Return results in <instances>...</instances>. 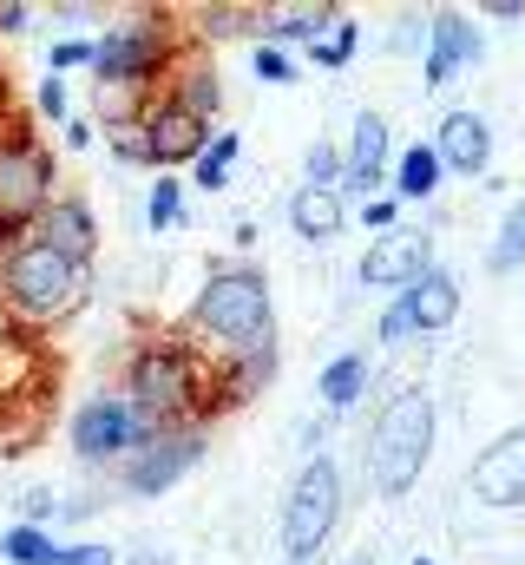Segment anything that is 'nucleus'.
Listing matches in <instances>:
<instances>
[{"label": "nucleus", "mask_w": 525, "mask_h": 565, "mask_svg": "<svg viewBox=\"0 0 525 565\" xmlns=\"http://www.w3.org/2000/svg\"><path fill=\"white\" fill-rule=\"evenodd\" d=\"M362 224L382 237V231H394V224H400V204H394L388 191H382V198H368V204H362Z\"/></svg>", "instance_id": "36"}, {"label": "nucleus", "mask_w": 525, "mask_h": 565, "mask_svg": "<svg viewBox=\"0 0 525 565\" xmlns=\"http://www.w3.org/2000/svg\"><path fill=\"white\" fill-rule=\"evenodd\" d=\"M164 93H171V99H178L184 113H197L204 126H211V119H217V106H224V86H217V66H211V60H191V53H184V66L171 73V86H164Z\"/></svg>", "instance_id": "19"}, {"label": "nucleus", "mask_w": 525, "mask_h": 565, "mask_svg": "<svg viewBox=\"0 0 525 565\" xmlns=\"http://www.w3.org/2000/svg\"><path fill=\"white\" fill-rule=\"evenodd\" d=\"M113 158H119V164H144V145H138V132L113 139Z\"/></svg>", "instance_id": "41"}, {"label": "nucleus", "mask_w": 525, "mask_h": 565, "mask_svg": "<svg viewBox=\"0 0 525 565\" xmlns=\"http://www.w3.org/2000/svg\"><path fill=\"white\" fill-rule=\"evenodd\" d=\"M480 13H486V20H500V26H513V20H525V0H486Z\"/></svg>", "instance_id": "39"}, {"label": "nucleus", "mask_w": 525, "mask_h": 565, "mask_svg": "<svg viewBox=\"0 0 525 565\" xmlns=\"http://www.w3.org/2000/svg\"><path fill=\"white\" fill-rule=\"evenodd\" d=\"M480 60V26L460 13V7H440V13H427V93H440L453 73H467Z\"/></svg>", "instance_id": "15"}, {"label": "nucleus", "mask_w": 525, "mask_h": 565, "mask_svg": "<svg viewBox=\"0 0 525 565\" xmlns=\"http://www.w3.org/2000/svg\"><path fill=\"white\" fill-rule=\"evenodd\" d=\"M315 395H322V408H329V415H349V408L368 395V355H355V349H349V355H335V362L322 369V388H315Z\"/></svg>", "instance_id": "21"}, {"label": "nucleus", "mask_w": 525, "mask_h": 565, "mask_svg": "<svg viewBox=\"0 0 525 565\" xmlns=\"http://www.w3.org/2000/svg\"><path fill=\"white\" fill-rule=\"evenodd\" d=\"M60 513V500L46 493V487H33V493H20V526H40L46 533V520Z\"/></svg>", "instance_id": "34"}, {"label": "nucleus", "mask_w": 525, "mask_h": 565, "mask_svg": "<svg viewBox=\"0 0 525 565\" xmlns=\"http://www.w3.org/2000/svg\"><path fill=\"white\" fill-rule=\"evenodd\" d=\"M237 158H244V139H237V132H211V145H204V151H197V164H191L197 191H224Z\"/></svg>", "instance_id": "23"}, {"label": "nucleus", "mask_w": 525, "mask_h": 565, "mask_svg": "<svg viewBox=\"0 0 525 565\" xmlns=\"http://www.w3.org/2000/svg\"><path fill=\"white\" fill-rule=\"evenodd\" d=\"M158 434L164 427L151 422L144 408H131L119 388H106V395H93L73 415V454H79V467H126L131 454H144Z\"/></svg>", "instance_id": "8"}, {"label": "nucleus", "mask_w": 525, "mask_h": 565, "mask_svg": "<svg viewBox=\"0 0 525 565\" xmlns=\"http://www.w3.org/2000/svg\"><path fill=\"white\" fill-rule=\"evenodd\" d=\"M400 309L414 316V329H420V335H440V329H453V316H460V282H453V270L427 264L420 277L400 289Z\"/></svg>", "instance_id": "17"}, {"label": "nucleus", "mask_w": 525, "mask_h": 565, "mask_svg": "<svg viewBox=\"0 0 525 565\" xmlns=\"http://www.w3.org/2000/svg\"><path fill=\"white\" fill-rule=\"evenodd\" d=\"M33 113L66 126V119H73V106H66V79H40V93H33Z\"/></svg>", "instance_id": "33"}, {"label": "nucleus", "mask_w": 525, "mask_h": 565, "mask_svg": "<svg viewBox=\"0 0 525 565\" xmlns=\"http://www.w3.org/2000/svg\"><path fill=\"white\" fill-rule=\"evenodd\" d=\"M433 454V395L427 388H394L368 427V480L382 500H400Z\"/></svg>", "instance_id": "5"}, {"label": "nucleus", "mask_w": 525, "mask_h": 565, "mask_svg": "<svg viewBox=\"0 0 525 565\" xmlns=\"http://www.w3.org/2000/svg\"><path fill=\"white\" fill-rule=\"evenodd\" d=\"M467 487H473L480 507H525V422L506 427L493 447H480Z\"/></svg>", "instance_id": "14"}, {"label": "nucleus", "mask_w": 525, "mask_h": 565, "mask_svg": "<svg viewBox=\"0 0 525 565\" xmlns=\"http://www.w3.org/2000/svg\"><path fill=\"white\" fill-rule=\"evenodd\" d=\"M349 565H368V559H349Z\"/></svg>", "instance_id": "44"}, {"label": "nucleus", "mask_w": 525, "mask_h": 565, "mask_svg": "<svg viewBox=\"0 0 525 565\" xmlns=\"http://www.w3.org/2000/svg\"><path fill=\"white\" fill-rule=\"evenodd\" d=\"M427 46V13H400L388 26V53H420Z\"/></svg>", "instance_id": "31"}, {"label": "nucleus", "mask_w": 525, "mask_h": 565, "mask_svg": "<svg viewBox=\"0 0 525 565\" xmlns=\"http://www.w3.org/2000/svg\"><path fill=\"white\" fill-rule=\"evenodd\" d=\"M335 526H342V473L329 454H315L282 500V565H309Z\"/></svg>", "instance_id": "7"}, {"label": "nucleus", "mask_w": 525, "mask_h": 565, "mask_svg": "<svg viewBox=\"0 0 525 565\" xmlns=\"http://www.w3.org/2000/svg\"><path fill=\"white\" fill-rule=\"evenodd\" d=\"M440 158H433V145H400V158H394V184L388 198L400 204V198H414V204H427L433 191H440Z\"/></svg>", "instance_id": "20"}, {"label": "nucleus", "mask_w": 525, "mask_h": 565, "mask_svg": "<svg viewBox=\"0 0 525 565\" xmlns=\"http://www.w3.org/2000/svg\"><path fill=\"white\" fill-rule=\"evenodd\" d=\"M184 66V26H171L164 7H138L131 20L99 33V60H93V79L106 86H138L158 99V86Z\"/></svg>", "instance_id": "4"}, {"label": "nucleus", "mask_w": 525, "mask_h": 565, "mask_svg": "<svg viewBox=\"0 0 525 565\" xmlns=\"http://www.w3.org/2000/svg\"><path fill=\"white\" fill-rule=\"evenodd\" d=\"M342 224H349L342 191H315V184H296L289 191V231L302 244H329V237H342Z\"/></svg>", "instance_id": "18"}, {"label": "nucleus", "mask_w": 525, "mask_h": 565, "mask_svg": "<svg viewBox=\"0 0 525 565\" xmlns=\"http://www.w3.org/2000/svg\"><path fill=\"white\" fill-rule=\"evenodd\" d=\"M525 264V198L506 211V224H500V237H493V250H486V270H519Z\"/></svg>", "instance_id": "25"}, {"label": "nucleus", "mask_w": 525, "mask_h": 565, "mask_svg": "<svg viewBox=\"0 0 525 565\" xmlns=\"http://www.w3.org/2000/svg\"><path fill=\"white\" fill-rule=\"evenodd\" d=\"M93 60H99V40H60L53 46V73H73V66L93 73Z\"/></svg>", "instance_id": "32"}, {"label": "nucleus", "mask_w": 525, "mask_h": 565, "mask_svg": "<svg viewBox=\"0 0 525 565\" xmlns=\"http://www.w3.org/2000/svg\"><path fill=\"white\" fill-rule=\"evenodd\" d=\"M250 66H257V79H262V86H296V60H289L282 46H262V40H257Z\"/></svg>", "instance_id": "29"}, {"label": "nucleus", "mask_w": 525, "mask_h": 565, "mask_svg": "<svg viewBox=\"0 0 525 565\" xmlns=\"http://www.w3.org/2000/svg\"><path fill=\"white\" fill-rule=\"evenodd\" d=\"M184 335H197V349L211 362H237L250 349L276 342V309H269V277L257 264H217L191 316H184Z\"/></svg>", "instance_id": "2"}, {"label": "nucleus", "mask_w": 525, "mask_h": 565, "mask_svg": "<svg viewBox=\"0 0 525 565\" xmlns=\"http://www.w3.org/2000/svg\"><path fill=\"white\" fill-rule=\"evenodd\" d=\"M0 559L7 565H53L60 546H53L40 526H7V533H0Z\"/></svg>", "instance_id": "24"}, {"label": "nucleus", "mask_w": 525, "mask_h": 565, "mask_svg": "<svg viewBox=\"0 0 525 565\" xmlns=\"http://www.w3.org/2000/svg\"><path fill=\"white\" fill-rule=\"evenodd\" d=\"M86 296H93V277H86L79 264L53 257V250L33 244V237L0 244V309H7V322H13L20 335L60 329L66 316L86 309Z\"/></svg>", "instance_id": "3"}, {"label": "nucleus", "mask_w": 525, "mask_h": 565, "mask_svg": "<svg viewBox=\"0 0 525 565\" xmlns=\"http://www.w3.org/2000/svg\"><path fill=\"white\" fill-rule=\"evenodd\" d=\"M427 264H433V231L394 224V231H382V237L362 250V282H368V289H407Z\"/></svg>", "instance_id": "12"}, {"label": "nucleus", "mask_w": 525, "mask_h": 565, "mask_svg": "<svg viewBox=\"0 0 525 565\" xmlns=\"http://www.w3.org/2000/svg\"><path fill=\"white\" fill-rule=\"evenodd\" d=\"M99 507H106V500H93V493H86V500H60V513H66L73 526H86V520H93Z\"/></svg>", "instance_id": "40"}, {"label": "nucleus", "mask_w": 525, "mask_h": 565, "mask_svg": "<svg viewBox=\"0 0 525 565\" xmlns=\"http://www.w3.org/2000/svg\"><path fill=\"white\" fill-rule=\"evenodd\" d=\"M302 53H309V66H322V73L349 66V60L362 53V26H355V13H335V20H329V26L302 46Z\"/></svg>", "instance_id": "22"}, {"label": "nucleus", "mask_w": 525, "mask_h": 565, "mask_svg": "<svg viewBox=\"0 0 525 565\" xmlns=\"http://www.w3.org/2000/svg\"><path fill=\"white\" fill-rule=\"evenodd\" d=\"M171 224H184V184L164 171L151 184V198H144V231H171Z\"/></svg>", "instance_id": "26"}, {"label": "nucleus", "mask_w": 525, "mask_h": 565, "mask_svg": "<svg viewBox=\"0 0 525 565\" xmlns=\"http://www.w3.org/2000/svg\"><path fill=\"white\" fill-rule=\"evenodd\" d=\"M93 139H99V126H93L86 113H73V119H66V145H73V151H86Z\"/></svg>", "instance_id": "37"}, {"label": "nucleus", "mask_w": 525, "mask_h": 565, "mask_svg": "<svg viewBox=\"0 0 525 565\" xmlns=\"http://www.w3.org/2000/svg\"><path fill=\"white\" fill-rule=\"evenodd\" d=\"M204 460V434L197 427H178V434H158L144 454L126 460V493L131 500H151V493H171L191 467Z\"/></svg>", "instance_id": "10"}, {"label": "nucleus", "mask_w": 525, "mask_h": 565, "mask_svg": "<svg viewBox=\"0 0 525 565\" xmlns=\"http://www.w3.org/2000/svg\"><path fill=\"white\" fill-rule=\"evenodd\" d=\"M7 342H20V329H13V322H7V309H0V349H7Z\"/></svg>", "instance_id": "43"}, {"label": "nucleus", "mask_w": 525, "mask_h": 565, "mask_svg": "<svg viewBox=\"0 0 525 565\" xmlns=\"http://www.w3.org/2000/svg\"><path fill=\"white\" fill-rule=\"evenodd\" d=\"M191 20H197L204 33H217V40H231V33H257L262 26L257 7H191Z\"/></svg>", "instance_id": "27"}, {"label": "nucleus", "mask_w": 525, "mask_h": 565, "mask_svg": "<svg viewBox=\"0 0 525 565\" xmlns=\"http://www.w3.org/2000/svg\"><path fill=\"white\" fill-rule=\"evenodd\" d=\"M26 26H33V7L7 0V7H0V33H26Z\"/></svg>", "instance_id": "38"}, {"label": "nucleus", "mask_w": 525, "mask_h": 565, "mask_svg": "<svg viewBox=\"0 0 525 565\" xmlns=\"http://www.w3.org/2000/svg\"><path fill=\"white\" fill-rule=\"evenodd\" d=\"M414 565H427V559H414Z\"/></svg>", "instance_id": "45"}, {"label": "nucleus", "mask_w": 525, "mask_h": 565, "mask_svg": "<svg viewBox=\"0 0 525 565\" xmlns=\"http://www.w3.org/2000/svg\"><path fill=\"white\" fill-rule=\"evenodd\" d=\"M126 565H171V553H158V546H144V553H126Z\"/></svg>", "instance_id": "42"}, {"label": "nucleus", "mask_w": 525, "mask_h": 565, "mask_svg": "<svg viewBox=\"0 0 525 565\" xmlns=\"http://www.w3.org/2000/svg\"><path fill=\"white\" fill-rule=\"evenodd\" d=\"M53 184H60L53 145L13 126L0 139V244H13V237L33 231V217L53 204Z\"/></svg>", "instance_id": "6"}, {"label": "nucleus", "mask_w": 525, "mask_h": 565, "mask_svg": "<svg viewBox=\"0 0 525 565\" xmlns=\"http://www.w3.org/2000/svg\"><path fill=\"white\" fill-rule=\"evenodd\" d=\"M302 184H315V191H342V151L322 139L309 145V164H302Z\"/></svg>", "instance_id": "28"}, {"label": "nucleus", "mask_w": 525, "mask_h": 565, "mask_svg": "<svg viewBox=\"0 0 525 565\" xmlns=\"http://www.w3.org/2000/svg\"><path fill=\"white\" fill-rule=\"evenodd\" d=\"M53 565H119V553L99 546V540H79V546H60V559Z\"/></svg>", "instance_id": "35"}, {"label": "nucleus", "mask_w": 525, "mask_h": 565, "mask_svg": "<svg viewBox=\"0 0 525 565\" xmlns=\"http://www.w3.org/2000/svg\"><path fill=\"white\" fill-rule=\"evenodd\" d=\"M138 145H144V164H197V151L211 145V126L197 119V113H184L171 93H158L151 106H144V119H138Z\"/></svg>", "instance_id": "9"}, {"label": "nucleus", "mask_w": 525, "mask_h": 565, "mask_svg": "<svg viewBox=\"0 0 525 565\" xmlns=\"http://www.w3.org/2000/svg\"><path fill=\"white\" fill-rule=\"evenodd\" d=\"M388 164H394V132L388 119L375 113V106H362L355 119H349V158H342V204L349 198H382V184H388Z\"/></svg>", "instance_id": "11"}, {"label": "nucleus", "mask_w": 525, "mask_h": 565, "mask_svg": "<svg viewBox=\"0 0 525 565\" xmlns=\"http://www.w3.org/2000/svg\"><path fill=\"white\" fill-rule=\"evenodd\" d=\"M375 335H382V349H400V342H414L420 329H414V316L400 309V296H394L388 309H382V322H375Z\"/></svg>", "instance_id": "30"}, {"label": "nucleus", "mask_w": 525, "mask_h": 565, "mask_svg": "<svg viewBox=\"0 0 525 565\" xmlns=\"http://www.w3.org/2000/svg\"><path fill=\"white\" fill-rule=\"evenodd\" d=\"M433 158H440V171H453V178H480L486 164H493V126L473 113V106H453L440 126H433Z\"/></svg>", "instance_id": "16"}, {"label": "nucleus", "mask_w": 525, "mask_h": 565, "mask_svg": "<svg viewBox=\"0 0 525 565\" xmlns=\"http://www.w3.org/2000/svg\"><path fill=\"white\" fill-rule=\"evenodd\" d=\"M33 244H46L53 257H66V264H93V250H99V217H93V204L86 198H73V191H53V204L33 217V231H26Z\"/></svg>", "instance_id": "13"}, {"label": "nucleus", "mask_w": 525, "mask_h": 565, "mask_svg": "<svg viewBox=\"0 0 525 565\" xmlns=\"http://www.w3.org/2000/svg\"><path fill=\"white\" fill-rule=\"evenodd\" d=\"M211 355L191 335H138L126 349V395L131 408H144L164 434L211 422Z\"/></svg>", "instance_id": "1"}]
</instances>
